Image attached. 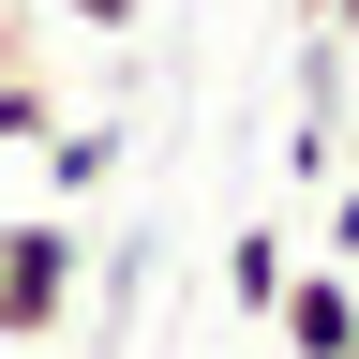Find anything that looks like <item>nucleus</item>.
Wrapping results in <instances>:
<instances>
[{
  "instance_id": "2",
  "label": "nucleus",
  "mask_w": 359,
  "mask_h": 359,
  "mask_svg": "<svg viewBox=\"0 0 359 359\" xmlns=\"http://www.w3.org/2000/svg\"><path fill=\"white\" fill-rule=\"evenodd\" d=\"M269 344L285 359H359V269H285V299H269Z\"/></svg>"
},
{
  "instance_id": "4",
  "label": "nucleus",
  "mask_w": 359,
  "mask_h": 359,
  "mask_svg": "<svg viewBox=\"0 0 359 359\" xmlns=\"http://www.w3.org/2000/svg\"><path fill=\"white\" fill-rule=\"evenodd\" d=\"M45 180H60V195H105L120 180V120H60L45 135Z\"/></svg>"
},
{
  "instance_id": "7",
  "label": "nucleus",
  "mask_w": 359,
  "mask_h": 359,
  "mask_svg": "<svg viewBox=\"0 0 359 359\" xmlns=\"http://www.w3.org/2000/svg\"><path fill=\"white\" fill-rule=\"evenodd\" d=\"M45 15H75V30H135L150 0H45Z\"/></svg>"
},
{
  "instance_id": "5",
  "label": "nucleus",
  "mask_w": 359,
  "mask_h": 359,
  "mask_svg": "<svg viewBox=\"0 0 359 359\" xmlns=\"http://www.w3.org/2000/svg\"><path fill=\"white\" fill-rule=\"evenodd\" d=\"M45 135H60V90H45V75H0V150H45Z\"/></svg>"
},
{
  "instance_id": "1",
  "label": "nucleus",
  "mask_w": 359,
  "mask_h": 359,
  "mask_svg": "<svg viewBox=\"0 0 359 359\" xmlns=\"http://www.w3.org/2000/svg\"><path fill=\"white\" fill-rule=\"evenodd\" d=\"M90 299V240L60 210H0V344H60Z\"/></svg>"
},
{
  "instance_id": "3",
  "label": "nucleus",
  "mask_w": 359,
  "mask_h": 359,
  "mask_svg": "<svg viewBox=\"0 0 359 359\" xmlns=\"http://www.w3.org/2000/svg\"><path fill=\"white\" fill-rule=\"evenodd\" d=\"M285 269H299V240H285V224H240V240H224V314H240V330H269Z\"/></svg>"
},
{
  "instance_id": "8",
  "label": "nucleus",
  "mask_w": 359,
  "mask_h": 359,
  "mask_svg": "<svg viewBox=\"0 0 359 359\" xmlns=\"http://www.w3.org/2000/svg\"><path fill=\"white\" fill-rule=\"evenodd\" d=\"M0 75H30V15H15V0H0Z\"/></svg>"
},
{
  "instance_id": "6",
  "label": "nucleus",
  "mask_w": 359,
  "mask_h": 359,
  "mask_svg": "<svg viewBox=\"0 0 359 359\" xmlns=\"http://www.w3.org/2000/svg\"><path fill=\"white\" fill-rule=\"evenodd\" d=\"M314 195H330V255H314V269H359V165H330Z\"/></svg>"
}]
</instances>
